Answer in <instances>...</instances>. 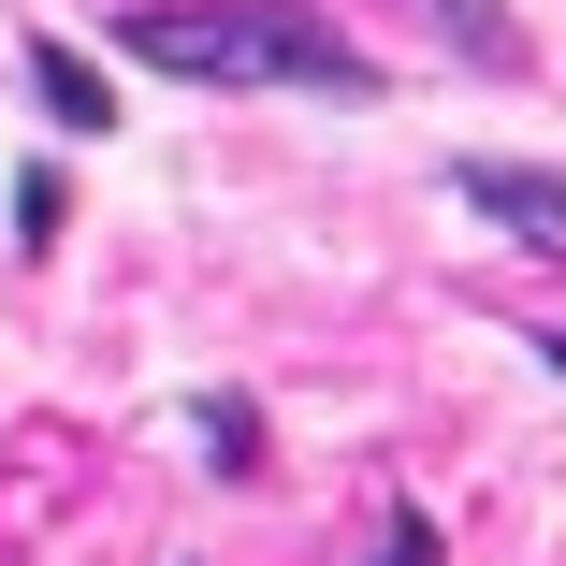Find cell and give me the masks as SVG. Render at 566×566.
<instances>
[{
    "label": "cell",
    "mask_w": 566,
    "mask_h": 566,
    "mask_svg": "<svg viewBox=\"0 0 566 566\" xmlns=\"http://www.w3.org/2000/svg\"><path fill=\"white\" fill-rule=\"evenodd\" d=\"M421 30H450L480 73H537V44H523V15H494V0H407Z\"/></svg>",
    "instance_id": "3957f363"
},
{
    "label": "cell",
    "mask_w": 566,
    "mask_h": 566,
    "mask_svg": "<svg viewBox=\"0 0 566 566\" xmlns=\"http://www.w3.org/2000/svg\"><path fill=\"white\" fill-rule=\"evenodd\" d=\"M189 436H203V465L262 480V407H248V392H203V407H189Z\"/></svg>",
    "instance_id": "5b68a950"
},
{
    "label": "cell",
    "mask_w": 566,
    "mask_h": 566,
    "mask_svg": "<svg viewBox=\"0 0 566 566\" xmlns=\"http://www.w3.org/2000/svg\"><path fill=\"white\" fill-rule=\"evenodd\" d=\"M450 203H480L509 248H566V175L537 160H450Z\"/></svg>",
    "instance_id": "7a4b0ae2"
},
{
    "label": "cell",
    "mask_w": 566,
    "mask_h": 566,
    "mask_svg": "<svg viewBox=\"0 0 566 566\" xmlns=\"http://www.w3.org/2000/svg\"><path fill=\"white\" fill-rule=\"evenodd\" d=\"M378 566H436V523H421V509H392V523H378Z\"/></svg>",
    "instance_id": "8992f818"
},
{
    "label": "cell",
    "mask_w": 566,
    "mask_h": 566,
    "mask_svg": "<svg viewBox=\"0 0 566 566\" xmlns=\"http://www.w3.org/2000/svg\"><path fill=\"white\" fill-rule=\"evenodd\" d=\"M537 364H552V378H566V319H552V334H537Z\"/></svg>",
    "instance_id": "52a82bcc"
},
{
    "label": "cell",
    "mask_w": 566,
    "mask_h": 566,
    "mask_svg": "<svg viewBox=\"0 0 566 566\" xmlns=\"http://www.w3.org/2000/svg\"><path fill=\"white\" fill-rule=\"evenodd\" d=\"M30 87H44V117H59V132H117V102H102V73H87L73 44H30Z\"/></svg>",
    "instance_id": "277c9868"
},
{
    "label": "cell",
    "mask_w": 566,
    "mask_h": 566,
    "mask_svg": "<svg viewBox=\"0 0 566 566\" xmlns=\"http://www.w3.org/2000/svg\"><path fill=\"white\" fill-rule=\"evenodd\" d=\"M117 59L175 87H291V102H378V59L319 15V0H132Z\"/></svg>",
    "instance_id": "6da1fadb"
}]
</instances>
